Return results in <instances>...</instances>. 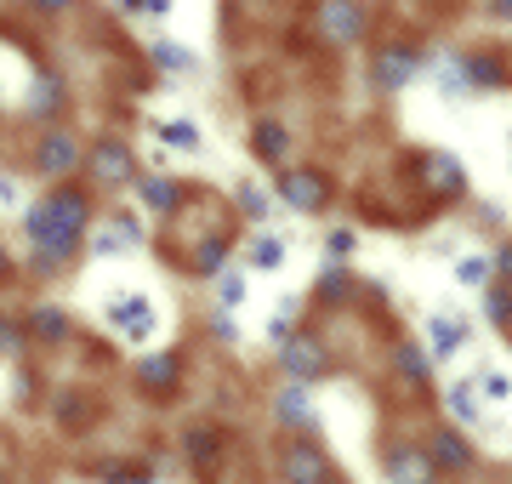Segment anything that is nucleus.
<instances>
[{"label":"nucleus","instance_id":"nucleus-42","mask_svg":"<svg viewBox=\"0 0 512 484\" xmlns=\"http://www.w3.org/2000/svg\"><path fill=\"white\" fill-rule=\"evenodd\" d=\"M23 6H35V12H69L74 0H23Z\"/></svg>","mask_w":512,"mask_h":484},{"label":"nucleus","instance_id":"nucleus-12","mask_svg":"<svg viewBox=\"0 0 512 484\" xmlns=\"http://www.w3.org/2000/svg\"><path fill=\"white\" fill-rule=\"evenodd\" d=\"M143 240H148L143 223L120 211V217H109V228H103V234L92 240V257H120V251H131V245H143Z\"/></svg>","mask_w":512,"mask_h":484},{"label":"nucleus","instance_id":"nucleus-33","mask_svg":"<svg viewBox=\"0 0 512 484\" xmlns=\"http://www.w3.org/2000/svg\"><path fill=\"white\" fill-rule=\"evenodd\" d=\"M348 285H353L348 262H330V268H325V280H319V297H348Z\"/></svg>","mask_w":512,"mask_h":484},{"label":"nucleus","instance_id":"nucleus-17","mask_svg":"<svg viewBox=\"0 0 512 484\" xmlns=\"http://www.w3.org/2000/svg\"><path fill=\"white\" fill-rule=\"evenodd\" d=\"M444 405H450V416H456L461 428H478V422L490 416L484 399H478V388H473V376H467V382H450V388H444Z\"/></svg>","mask_w":512,"mask_h":484},{"label":"nucleus","instance_id":"nucleus-34","mask_svg":"<svg viewBox=\"0 0 512 484\" xmlns=\"http://www.w3.org/2000/svg\"><path fill=\"white\" fill-rule=\"evenodd\" d=\"M217 302H222V308H239V302H245V280L228 274V268L217 274Z\"/></svg>","mask_w":512,"mask_h":484},{"label":"nucleus","instance_id":"nucleus-22","mask_svg":"<svg viewBox=\"0 0 512 484\" xmlns=\"http://www.w3.org/2000/svg\"><path fill=\"white\" fill-rule=\"evenodd\" d=\"M427 456H433V467H444V473H467V467H473V445H467L461 433H439Z\"/></svg>","mask_w":512,"mask_h":484},{"label":"nucleus","instance_id":"nucleus-14","mask_svg":"<svg viewBox=\"0 0 512 484\" xmlns=\"http://www.w3.org/2000/svg\"><path fill=\"white\" fill-rule=\"evenodd\" d=\"M467 348V325L456 314H433L427 319V354L433 359H456Z\"/></svg>","mask_w":512,"mask_h":484},{"label":"nucleus","instance_id":"nucleus-32","mask_svg":"<svg viewBox=\"0 0 512 484\" xmlns=\"http://www.w3.org/2000/svg\"><path fill=\"white\" fill-rule=\"evenodd\" d=\"M217 445H222V439H217L211 428H194V433H188V462H194V467H211Z\"/></svg>","mask_w":512,"mask_h":484},{"label":"nucleus","instance_id":"nucleus-29","mask_svg":"<svg viewBox=\"0 0 512 484\" xmlns=\"http://www.w3.org/2000/svg\"><path fill=\"white\" fill-rule=\"evenodd\" d=\"M137 194H143L154 211H177V205H183V188L165 183V177H137Z\"/></svg>","mask_w":512,"mask_h":484},{"label":"nucleus","instance_id":"nucleus-1","mask_svg":"<svg viewBox=\"0 0 512 484\" xmlns=\"http://www.w3.org/2000/svg\"><path fill=\"white\" fill-rule=\"evenodd\" d=\"M86 228H92V200H86L80 188H63V183H57L46 200H35L23 211V234L35 245L40 274H57V268L80 251Z\"/></svg>","mask_w":512,"mask_h":484},{"label":"nucleus","instance_id":"nucleus-4","mask_svg":"<svg viewBox=\"0 0 512 484\" xmlns=\"http://www.w3.org/2000/svg\"><path fill=\"white\" fill-rule=\"evenodd\" d=\"M313 29H319V40H330V46H359L365 29H370L365 0H319Z\"/></svg>","mask_w":512,"mask_h":484},{"label":"nucleus","instance_id":"nucleus-36","mask_svg":"<svg viewBox=\"0 0 512 484\" xmlns=\"http://www.w3.org/2000/svg\"><path fill=\"white\" fill-rule=\"evenodd\" d=\"M0 354H6V359H18V354H23V331L12 325V319H0Z\"/></svg>","mask_w":512,"mask_h":484},{"label":"nucleus","instance_id":"nucleus-15","mask_svg":"<svg viewBox=\"0 0 512 484\" xmlns=\"http://www.w3.org/2000/svg\"><path fill=\"white\" fill-rule=\"evenodd\" d=\"M251 154L268 160V166H285V160H291V131L279 126V120H256L251 126Z\"/></svg>","mask_w":512,"mask_h":484},{"label":"nucleus","instance_id":"nucleus-40","mask_svg":"<svg viewBox=\"0 0 512 484\" xmlns=\"http://www.w3.org/2000/svg\"><path fill=\"white\" fill-rule=\"evenodd\" d=\"M484 18H490V23H512V0H484Z\"/></svg>","mask_w":512,"mask_h":484},{"label":"nucleus","instance_id":"nucleus-7","mask_svg":"<svg viewBox=\"0 0 512 484\" xmlns=\"http://www.w3.org/2000/svg\"><path fill=\"white\" fill-rule=\"evenodd\" d=\"M86 171H92V183H137V154L120 143V137H103L86 149Z\"/></svg>","mask_w":512,"mask_h":484},{"label":"nucleus","instance_id":"nucleus-16","mask_svg":"<svg viewBox=\"0 0 512 484\" xmlns=\"http://www.w3.org/2000/svg\"><path fill=\"white\" fill-rule=\"evenodd\" d=\"M63 97H69V86H63V75H52V69H40V75L29 80V114H35V120H57Z\"/></svg>","mask_w":512,"mask_h":484},{"label":"nucleus","instance_id":"nucleus-10","mask_svg":"<svg viewBox=\"0 0 512 484\" xmlns=\"http://www.w3.org/2000/svg\"><path fill=\"white\" fill-rule=\"evenodd\" d=\"M279 371L291 376V382H313V376L325 371V348H319V336H285Z\"/></svg>","mask_w":512,"mask_h":484},{"label":"nucleus","instance_id":"nucleus-19","mask_svg":"<svg viewBox=\"0 0 512 484\" xmlns=\"http://www.w3.org/2000/svg\"><path fill=\"white\" fill-rule=\"evenodd\" d=\"M148 57H154V69H160V75H200V57L188 52V46H177V40H154Z\"/></svg>","mask_w":512,"mask_h":484},{"label":"nucleus","instance_id":"nucleus-24","mask_svg":"<svg viewBox=\"0 0 512 484\" xmlns=\"http://www.w3.org/2000/svg\"><path fill=\"white\" fill-rule=\"evenodd\" d=\"M234 205H239V217H251V223H268V217H274V188L239 183V188H234Z\"/></svg>","mask_w":512,"mask_h":484},{"label":"nucleus","instance_id":"nucleus-37","mask_svg":"<svg viewBox=\"0 0 512 484\" xmlns=\"http://www.w3.org/2000/svg\"><path fill=\"white\" fill-rule=\"evenodd\" d=\"M120 12H143V18H165L171 0H120Z\"/></svg>","mask_w":512,"mask_h":484},{"label":"nucleus","instance_id":"nucleus-11","mask_svg":"<svg viewBox=\"0 0 512 484\" xmlns=\"http://www.w3.org/2000/svg\"><path fill=\"white\" fill-rule=\"evenodd\" d=\"M285 484H325L330 479V462H325V450L308 445V439H296V445H285Z\"/></svg>","mask_w":512,"mask_h":484},{"label":"nucleus","instance_id":"nucleus-26","mask_svg":"<svg viewBox=\"0 0 512 484\" xmlns=\"http://www.w3.org/2000/svg\"><path fill=\"white\" fill-rule=\"evenodd\" d=\"M473 388H478V399H490V405H507V399H512V371H501V365H478Z\"/></svg>","mask_w":512,"mask_h":484},{"label":"nucleus","instance_id":"nucleus-2","mask_svg":"<svg viewBox=\"0 0 512 484\" xmlns=\"http://www.w3.org/2000/svg\"><path fill=\"white\" fill-rule=\"evenodd\" d=\"M421 69H427V52H421L416 40H387V46H376V57H370V86H376V92H404Z\"/></svg>","mask_w":512,"mask_h":484},{"label":"nucleus","instance_id":"nucleus-18","mask_svg":"<svg viewBox=\"0 0 512 484\" xmlns=\"http://www.w3.org/2000/svg\"><path fill=\"white\" fill-rule=\"evenodd\" d=\"M23 331L40 336V342H63V336H69V314H63L57 302H35L29 319H23Z\"/></svg>","mask_w":512,"mask_h":484},{"label":"nucleus","instance_id":"nucleus-30","mask_svg":"<svg viewBox=\"0 0 512 484\" xmlns=\"http://www.w3.org/2000/svg\"><path fill=\"white\" fill-rule=\"evenodd\" d=\"M393 365H399V376L410 382V388H427V376H433L427 371V348H410V342L393 354Z\"/></svg>","mask_w":512,"mask_h":484},{"label":"nucleus","instance_id":"nucleus-3","mask_svg":"<svg viewBox=\"0 0 512 484\" xmlns=\"http://www.w3.org/2000/svg\"><path fill=\"white\" fill-rule=\"evenodd\" d=\"M80 137H74L69 126H46L35 137V149H29V166L40 171V177H52V183H63L69 171H80Z\"/></svg>","mask_w":512,"mask_h":484},{"label":"nucleus","instance_id":"nucleus-8","mask_svg":"<svg viewBox=\"0 0 512 484\" xmlns=\"http://www.w3.org/2000/svg\"><path fill=\"white\" fill-rule=\"evenodd\" d=\"M279 200L291 205V211H325V205H330V183L319 177V171L285 166V171H279Z\"/></svg>","mask_w":512,"mask_h":484},{"label":"nucleus","instance_id":"nucleus-44","mask_svg":"<svg viewBox=\"0 0 512 484\" xmlns=\"http://www.w3.org/2000/svg\"><path fill=\"white\" fill-rule=\"evenodd\" d=\"M137 484H143V479H137Z\"/></svg>","mask_w":512,"mask_h":484},{"label":"nucleus","instance_id":"nucleus-23","mask_svg":"<svg viewBox=\"0 0 512 484\" xmlns=\"http://www.w3.org/2000/svg\"><path fill=\"white\" fill-rule=\"evenodd\" d=\"M154 137H160L165 149H183V154H200L205 149V137L194 120H154Z\"/></svg>","mask_w":512,"mask_h":484},{"label":"nucleus","instance_id":"nucleus-13","mask_svg":"<svg viewBox=\"0 0 512 484\" xmlns=\"http://www.w3.org/2000/svg\"><path fill=\"white\" fill-rule=\"evenodd\" d=\"M387 479L393 484H433V456H421L416 445L387 450Z\"/></svg>","mask_w":512,"mask_h":484},{"label":"nucleus","instance_id":"nucleus-27","mask_svg":"<svg viewBox=\"0 0 512 484\" xmlns=\"http://www.w3.org/2000/svg\"><path fill=\"white\" fill-rule=\"evenodd\" d=\"M188 268H194L200 280H217L222 268H228V240H222V234H211V240L194 251V262H188Z\"/></svg>","mask_w":512,"mask_h":484},{"label":"nucleus","instance_id":"nucleus-43","mask_svg":"<svg viewBox=\"0 0 512 484\" xmlns=\"http://www.w3.org/2000/svg\"><path fill=\"white\" fill-rule=\"evenodd\" d=\"M6 274H12V257H6V245H0V280H6Z\"/></svg>","mask_w":512,"mask_h":484},{"label":"nucleus","instance_id":"nucleus-31","mask_svg":"<svg viewBox=\"0 0 512 484\" xmlns=\"http://www.w3.org/2000/svg\"><path fill=\"white\" fill-rule=\"evenodd\" d=\"M484 314H490V325H512V285L507 280L484 285Z\"/></svg>","mask_w":512,"mask_h":484},{"label":"nucleus","instance_id":"nucleus-41","mask_svg":"<svg viewBox=\"0 0 512 484\" xmlns=\"http://www.w3.org/2000/svg\"><path fill=\"white\" fill-rule=\"evenodd\" d=\"M217 336H222V342H239V325H234V314H228V308L217 314Z\"/></svg>","mask_w":512,"mask_h":484},{"label":"nucleus","instance_id":"nucleus-28","mask_svg":"<svg viewBox=\"0 0 512 484\" xmlns=\"http://www.w3.org/2000/svg\"><path fill=\"white\" fill-rule=\"evenodd\" d=\"M456 280L467 285V291H484V285L495 280V262L484 257V251H467V257H456Z\"/></svg>","mask_w":512,"mask_h":484},{"label":"nucleus","instance_id":"nucleus-25","mask_svg":"<svg viewBox=\"0 0 512 484\" xmlns=\"http://www.w3.org/2000/svg\"><path fill=\"white\" fill-rule=\"evenodd\" d=\"M177 371H183L177 354H143V359H137V382H143V388H171Z\"/></svg>","mask_w":512,"mask_h":484},{"label":"nucleus","instance_id":"nucleus-20","mask_svg":"<svg viewBox=\"0 0 512 484\" xmlns=\"http://www.w3.org/2000/svg\"><path fill=\"white\" fill-rule=\"evenodd\" d=\"M245 268H251V274H279V268H285V240H279V234H256V240L245 245Z\"/></svg>","mask_w":512,"mask_h":484},{"label":"nucleus","instance_id":"nucleus-38","mask_svg":"<svg viewBox=\"0 0 512 484\" xmlns=\"http://www.w3.org/2000/svg\"><path fill=\"white\" fill-rule=\"evenodd\" d=\"M291 319H296V302H279V314H274V325H268V336H274V342H285V336H291Z\"/></svg>","mask_w":512,"mask_h":484},{"label":"nucleus","instance_id":"nucleus-35","mask_svg":"<svg viewBox=\"0 0 512 484\" xmlns=\"http://www.w3.org/2000/svg\"><path fill=\"white\" fill-rule=\"evenodd\" d=\"M325 251H330V262H342V257H353V251H359V234H353V228H330V240H325Z\"/></svg>","mask_w":512,"mask_h":484},{"label":"nucleus","instance_id":"nucleus-6","mask_svg":"<svg viewBox=\"0 0 512 484\" xmlns=\"http://www.w3.org/2000/svg\"><path fill=\"white\" fill-rule=\"evenodd\" d=\"M109 325H114V336H126V342H148V336L160 331V308H154L143 291H131V297L109 302Z\"/></svg>","mask_w":512,"mask_h":484},{"label":"nucleus","instance_id":"nucleus-39","mask_svg":"<svg viewBox=\"0 0 512 484\" xmlns=\"http://www.w3.org/2000/svg\"><path fill=\"white\" fill-rule=\"evenodd\" d=\"M490 262H495V280H507V285H512V240L501 245V251H495Z\"/></svg>","mask_w":512,"mask_h":484},{"label":"nucleus","instance_id":"nucleus-5","mask_svg":"<svg viewBox=\"0 0 512 484\" xmlns=\"http://www.w3.org/2000/svg\"><path fill=\"white\" fill-rule=\"evenodd\" d=\"M456 69H461V86H467V97L507 92V86H512L507 52H456Z\"/></svg>","mask_w":512,"mask_h":484},{"label":"nucleus","instance_id":"nucleus-45","mask_svg":"<svg viewBox=\"0 0 512 484\" xmlns=\"http://www.w3.org/2000/svg\"><path fill=\"white\" fill-rule=\"evenodd\" d=\"M0 484H6V479H0Z\"/></svg>","mask_w":512,"mask_h":484},{"label":"nucleus","instance_id":"nucleus-21","mask_svg":"<svg viewBox=\"0 0 512 484\" xmlns=\"http://www.w3.org/2000/svg\"><path fill=\"white\" fill-rule=\"evenodd\" d=\"M274 416L291 422V428H313V399H308V382H291V388L274 399Z\"/></svg>","mask_w":512,"mask_h":484},{"label":"nucleus","instance_id":"nucleus-9","mask_svg":"<svg viewBox=\"0 0 512 484\" xmlns=\"http://www.w3.org/2000/svg\"><path fill=\"white\" fill-rule=\"evenodd\" d=\"M421 183L433 188V194H444V200H461V194H467V166H461V154H450V149L421 154Z\"/></svg>","mask_w":512,"mask_h":484}]
</instances>
